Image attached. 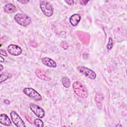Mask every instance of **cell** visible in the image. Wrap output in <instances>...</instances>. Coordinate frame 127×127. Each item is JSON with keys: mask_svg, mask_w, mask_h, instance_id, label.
<instances>
[{"mask_svg": "<svg viewBox=\"0 0 127 127\" xmlns=\"http://www.w3.org/2000/svg\"><path fill=\"white\" fill-rule=\"evenodd\" d=\"M72 88L76 95L81 98H86L88 96V90L80 82L76 81L72 84Z\"/></svg>", "mask_w": 127, "mask_h": 127, "instance_id": "cell-1", "label": "cell"}, {"mask_svg": "<svg viewBox=\"0 0 127 127\" xmlns=\"http://www.w3.org/2000/svg\"><path fill=\"white\" fill-rule=\"evenodd\" d=\"M40 8L45 15L47 17H51L54 13L53 7L51 3L45 0L40 1Z\"/></svg>", "mask_w": 127, "mask_h": 127, "instance_id": "cell-2", "label": "cell"}, {"mask_svg": "<svg viewBox=\"0 0 127 127\" xmlns=\"http://www.w3.org/2000/svg\"><path fill=\"white\" fill-rule=\"evenodd\" d=\"M14 19L17 23L23 26H28L32 22V20L29 16L21 13L16 14L14 15Z\"/></svg>", "mask_w": 127, "mask_h": 127, "instance_id": "cell-3", "label": "cell"}, {"mask_svg": "<svg viewBox=\"0 0 127 127\" xmlns=\"http://www.w3.org/2000/svg\"><path fill=\"white\" fill-rule=\"evenodd\" d=\"M23 92L26 95L34 100L40 101L42 99L41 95L33 88L26 87L23 89Z\"/></svg>", "mask_w": 127, "mask_h": 127, "instance_id": "cell-4", "label": "cell"}, {"mask_svg": "<svg viewBox=\"0 0 127 127\" xmlns=\"http://www.w3.org/2000/svg\"><path fill=\"white\" fill-rule=\"evenodd\" d=\"M77 69L78 71L81 73L83 74L86 77L91 79H94L96 77V73L93 71L92 70L85 67L84 66H79L77 67Z\"/></svg>", "mask_w": 127, "mask_h": 127, "instance_id": "cell-5", "label": "cell"}, {"mask_svg": "<svg viewBox=\"0 0 127 127\" xmlns=\"http://www.w3.org/2000/svg\"><path fill=\"white\" fill-rule=\"evenodd\" d=\"M10 117L13 123L17 127H25L24 121L21 119L18 114L14 111H12L10 113Z\"/></svg>", "mask_w": 127, "mask_h": 127, "instance_id": "cell-6", "label": "cell"}, {"mask_svg": "<svg viewBox=\"0 0 127 127\" xmlns=\"http://www.w3.org/2000/svg\"><path fill=\"white\" fill-rule=\"evenodd\" d=\"M29 108L30 110L36 115L37 117L39 118H42L45 116V111L43 108L35 104L34 103H31L29 104Z\"/></svg>", "mask_w": 127, "mask_h": 127, "instance_id": "cell-7", "label": "cell"}, {"mask_svg": "<svg viewBox=\"0 0 127 127\" xmlns=\"http://www.w3.org/2000/svg\"><path fill=\"white\" fill-rule=\"evenodd\" d=\"M7 50L10 55L14 56L20 55L22 52L21 48L19 46L14 44L9 45L7 47Z\"/></svg>", "mask_w": 127, "mask_h": 127, "instance_id": "cell-8", "label": "cell"}, {"mask_svg": "<svg viewBox=\"0 0 127 127\" xmlns=\"http://www.w3.org/2000/svg\"><path fill=\"white\" fill-rule=\"evenodd\" d=\"M41 61L42 63L47 66L52 68H56L57 67L56 63L51 58L44 57L41 59Z\"/></svg>", "mask_w": 127, "mask_h": 127, "instance_id": "cell-9", "label": "cell"}, {"mask_svg": "<svg viewBox=\"0 0 127 127\" xmlns=\"http://www.w3.org/2000/svg\"><path fill=\"white\" fill-rule=\"evenodd\" d=\"M81 19L80 15L78 13H75L72 15L69 18V22L73 26H75L79 22Z\"/></svg>", "mask_w": 127, "mask_h": 127, "instance_id": "cell-10", "label": "cell"}, {"mask_svg": "<svg viewBox=\"0 0 127 127\" xmlns=\"http://www.w3.org/2000/svg\"><path fill=\"white\" fill-rule=\"evenodd\" d=\"M35 73L37 76L42 80L45 81H50L51 80V78L49 77L48 75H47L46 73L41 69L37 68L36 70Z\"/></svg>", "mask_w": 127, "mask_h": 127, "instance_id": "cell-11", "label": "cell"}, {"mask_svg": "<svg viewBox=\"0 0 127 127\" xmlns=\"http://www.w3.org/2000/svg\"><path fill=\"white\" fill-rule=\"evenodd\" d=\"M3 10L7 13H13L16 12V7L12 3H7L4 6Z\"/></svg>", "mask_w": 127, "mask_h": 127, "instance_id": "cell-12", "label": "cell"}, {"mask_svg": "<svg viewBox=\"0 0 127 127\" xmlns=\"http://www.w3.org/2000/svg\"><path fill=\"white\" fill-rule=\"evenodd\" d=\"M0 123L6 126H10L11 125V121L8 116L4 114H0Z\"/></svg>", "mask_w": 127, "mask_h": 127, "instance_id": "cell-13", "label": "cell"}, {"mask_svg": "<svg viewBox=\"0 0 127 127\" xmlns=\"http://www.w3.org/2000/svg\"><path fill=\"white\" fill-rule=\"evenodd\" d=\"M103 97L101 93H97L95 97V100L99 108H101L102 106V100Z\"/></svg>", "mask_w": 127, "mask_h": 127, "instance_id": "cell-14", "label": "cell"}, {"mask_svg": "<svg viewBox=\"0 0 127 127\" xmlns=\"http://www.w3.org/2000/svg\"><path fill=\"white\" fill-rule=\"evenodd\" d=\"M63 85L65 88H69L70 85V81L67 77H64L62 80Z\"/></svg>", "mask_w": 127, "mask_h": 127, "instance_id": "cell-15", "label": "cell"}, {"mask_svg": "<svg viewBox=\"0 0 127 127\" xmlns=\"http://www.w3.org/2000/svg\"><path fill=\"white\" fill-rule=\"evenodd\" d=\"M11 76V74L6 72H4L3 73H1L0 74V83H2L3 81L6 80L7 78H9Z\"/></svg>", "mask_w": 127, "mask_h": 127, "instance_id": "cell-16", "label": "cell"}, {"mask_svg": "<svg viewBox=\"0 0 127 127\" xmlns=\"http://www.w3.org/2000/svg\"><path fill=\"white\" fill-rule=\"evenodd\" d=\"M34 123L35 126L36 127H42L44 126V123L40 119H36L34 121Z\"/></svg>", "mask_w": 127, "mask_h": 127, "instance_id": "cell-17", "label": "cell"}, {"mask_svg": "<svg viewBox=\"0 0 127 127\" xmlns=\"http://www.w3.org/2000/svg\"><path fill=\"white\" fill-rule=\"evenodd\" d=\"M113 40L110 37L109 38V41H108V43L107 45V49L108 50H111L112 47H113Z\"/></svg>", "mask_w": 127, "mask_h": 127, "instance_id": "cell-18", "label": "cell"}, {"mask_svg": "<svg viewBox=\"0 0 127 127\" xmlns=\"http://www.w3.org/2000/svg\"><path fill=\"white\" fill-rule=\"evenodd\" d=\"M61 46L62 47V48L65 50L67 49L68 47V43L66 42V41H62L61 43Z\"/></svg>", "mask_w": 127, "mask_h": 127, "instance_id": "cell-19", "label": "cell"}, {"mask_svg": "<svg viewBox=\"0 0 127 127\" xmlns=\"http://www.w3.org/2000/svg\"><path fill=\"white\" fill-rule=\"evenodd\" d=\"M88 0H81L79 1L80 3L82 5H85L87 4V3L88 2Z\"/></svg>", "mask_w": 127, "mask_h": 127, "instance_id": "cell-20", "label": "cell"}, {"mask_svg": "<svg viewBox=\"0 0 127 127\" xmlns=\"http://www.w3.org/2000/svg\"><path fill=\"white\" fill-rule=\"evenodd\" d=\"M0 55H1V56H7V53H6V52H5V51L3 50H2V49H0Z\"/></svg>", "mask_w": 127, "mask_h": 127, "instance_id": "cell-21", "label": "cell"}, {"mask_svg": "<svg viewBox=\"0 0 127 127\" xmlns=\"http://www.w3.org/2000/svg\"><path fill=\"white\" fill-rule=\"evenodd\" d=\"M65 2L67 3L68 5H72L74 4V1L72 0H65Z\"/></svg>", "mask_w": 127, "mask_h": 127, "instance_id": "cell-22", "label": "cell"}, {"mask_svg": "<svg viewBox=\"0 0 127 127\" xmlns=\"http://www.w3.org/2000/svg\"><path fill=\"white\" fill-rule=\"evenodd\" d=\"M18 1L22 4H26L27 3H28L29 0H18Z\"/></svg>", "mask_w": 127, "mask_h": 127, "instance_id": "cell-23", "label": "cell"}, {"mask_svg": "<svg viewBox=\"0 0 127 127\" xmlns=\"http://www.w3.org/2000/svg\"><path fill=\"white\" fill-rule=\"evenodd\" d=\"M4 103L5 104H6L8 105V104H9L10 102H9V100H7V99H5V100H4Z\"/></svg>", "mask_w": 127, "mask_h": 127, "instance_id": "cell-24", "label": "cell"}, {"mask_svg": "<svg viewBox=\"0 0 127 127\" xmlns=\"http://www.w3.org/2000/svg\"><path fill=\"white\" fill-rule=\"evenodd\" d=\"M0 62L1 63H2V62H4V59L2 57V56H0Z\"/></svg>", "mask_w": 127, "mask_h": 127, "instance_id": "cell-25", "label": "cell"}, {"mask_svg": "<svg viewBox=\"0 0 127 127\" xmlns=\"http://www.w3.org/2000/svg\"><path fill=\"white\" fill-rule=\"evenodd\" d=\"M3 66L1 64H0V71H2V70L3 69Z\"/></svg>", "mask_w": 127, "mask_h": 127, "instance_id": "cell-26", "label": "cell"}, {"mask_svg": "<svg viewBox=\"0 0 127 127\" xmlns=\"http://www.w3.org/2000/svg\"><path fill=\"white\" fill-rule=\"evenodd\" d=\"M119 126L122 127V125H120V124H118L117 125H116V127H119Z\"/></svg>", "mask_w": 127, "mask_h": 127, "instance_id": "cell-27", "label": "cell"}]
</instances>
